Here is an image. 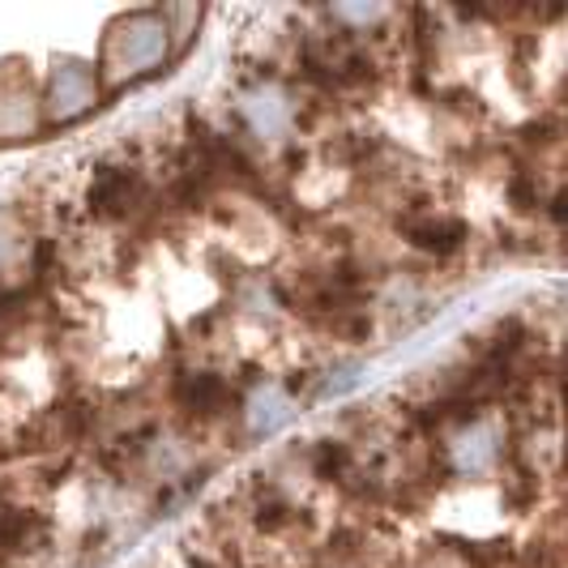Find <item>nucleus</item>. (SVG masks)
I'll return each mask as SVG.
<instances>
[{"label":"nucleus","mask_w":568,"mask_h":568,"mask_svg":"<svg viewBox=\"0 0 568 568\" xmlns=\"http://www.w3.org/2000/svg\"><path fill=\"white\" fill-rule=\"evenodd\" d=\"M282 419H287V398L278 389H261L257 398H253V407H249L253 432H274Z\"/></svg>","instance_id":"8"},{"label":"nucleus","mask_w":568,"mask_h":568,"mask_svg":"<svg viewBox=\"0 0 568 568\" xmlns=\"http://www.w3.org/2000/svg\"><path fill=\"white\" fill-rule=\"evenodd\" d=\"M39 129V111H35V99L26 90H4L0 95V137L4 142H17L26 133Z\"/></svg>","instance_id":"5"},{"label":"nucleus","mask_w":568,"mask_h":568,"mask_svg":"<svg viewBox=\"0 0 568 568\" xmlns=\"http://www.w3.org/2000/svg\"><path fill=\"white\" fill-rule=\"evenodd\" d=\"M146 197V189H142V176L137 171H124V167H111V171H99V180H95V193H90V202L99 214H129V209L137 206Z\"/></svg>","instance_id":"3"},{"label":"nucleus","mask_w":568,"mask_h":568,"mask_svg":"<svg viewBox=\"0 0 568 568\" xmlns=\"http://www.w3.org/2000/svg\"><path fill=\"white\" fill-rule=\"evenodd\" d=\"M414 244L419 249H432V253H449V249H458L462 244V222H454V218H427V222H419L411 227Z\"/></svg>","instance_id":"6"},{"label":"nucleus","mask_w":568,"mask_h":568,"mask_svg":"<svg viewBox=\"0 0 568 568\" xmlns=\"http://www.w3.org/2000/svg\"><path fill=\"white\" fill-rule=\"evenodd\" d=\"M380 13H385L380 4H367V9H363V4H342V9H334V17H351V22H372V17H380Z\"/></svg>","instance_id":"9"},{"label":"nucleus","mask_w":568,"mask_h":568,"mask_svg":"<svg viewBox=\"0 0 568 568\" xmlns=\"http://www.w3.org/2000/svg\"><path fill=\"white\" fill-rule=\"evenodd\" d=\"M99 99V77L86 69V64H77V60H69V64H60L52 73V82H48V120L56 124H69V120H77V116H86L90 107Z\"/></svg>","instance_id":"2"},{"label":"nucleus","mask_w":568,"mask_h":568,"mask_svg":"<svg viewBox=\"0 0 568 568\" xmlns=\"http://www.w3.org/2000/svg\"><path fill=\"white\" fill-rule=\"evenodd\" d=\"M492 458H496V432H492V427L466 432L462 445H458V466H462V470H483Z\"/></svg>","instance_id":"7"},{"label":"nucleus","mask_w":568,"mask_h":568,"mask_svg":"<svg viewBox=\"0 0 568 568\" xmlns=\"http://www.w3.org/2000/svg\"><path fill=\"white\" fill-rule=\"evenodd\" d=\"M171 52V39H167V22L162 13H133L124 17L104 48V77L111 86H124V82H137L146 73H155L158 64Z\"/></svg>","instance_id":"1"},{"label":"nucleus","mask_w":568,"mask_h":568,"mask_svg":"<svg viewBox=\"0 0 568 568\" xmlns=\"http://www.w3.org/2000/svg\"><path fill=\"white\" fill-rule=\"evenodd\" d=\"M0 253H4V240H0Z\"/></svg>","instance_id":"10"},{"label":"nucleus","mask_w":568,"mask_h":568,"mask_svg":"<svg viewBox=\"0 0 568 568\" xmlns=\"http://www.w3.org/2000/svg\"><path fill=\"white\" fill-rule=\"evenodd\" d=\"M240 111H244V120L257 129L261 137H278V133H287V124H291V107H287V99H282L278 90H269V86L244 95Z\"/></svg>","instance_id":"4"}]
</instances>
